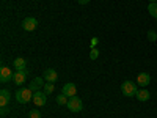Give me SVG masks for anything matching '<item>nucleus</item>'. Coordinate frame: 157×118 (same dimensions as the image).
<instances>
[{"label": "nucleus", "instance_id": "9", "mask_svg": "<svg viewBox=\"0 0 157 118\" xmlns=\"http://www.w3.org/2000/svg\"><path fill=\"white\" fill-rule=\"evenodd\" d=\"M61 93H63V95H66L68 98L77 96V87H75L74 84H66V85H63Z\"/></svg>", "mask_w": 157, "mask_h": 118}, {"label": "nucleus", "instance_id": "12", "mask_svg": "<svg viewBox=\"0 0 157 118\" xmlns=\"http://www.w3.org/2000/svg\"><path fill=\"white\" fill-rule=\"evenodd\" d=\"M10 91L8 90H2V91H0V106H2V107H6L8 106V104H10Z\"/></svg>", "mask_w": 157, "mask_h": 118}, {"label": "nucleus", "instance_id": "7", "mask_svg": "<svg viewBox=\"0 0 157 118\" xmlns=\"http://www.w3.org/2000/svg\"><path fill=\"white\" fill-rule=\"evenodd\" d=\"M27 69H19L14 73V76H13V81H14L16 85H24L25 84V79H27Z\"/></svg>", "mask_w": 157, "mask_h": 118}, {"label": "nucleus", "instance_id": "8", "mask_svg": "<svg viewBox=\"0 0 157 118\" xmlns=\"http://www.w3.org/2000/svg\"><path fill=\"white\" fill-rule=\"evenodd\" d=\"M43 77H44V81H46V82L55 84V82H57V79H58V74H57V71H55V69L49 68V69H46V71H44Z\"/></svg>", "mask_w": 157, "mask_h": 118}, {"label": "nucleus", "instance_id": "13", "mask_svg": "<svg viewBox=\"0 0 157 118\" xmlns=\"http://www.w3.org/2000/svg\"><path fill=\"white\" fill-rule=\"evenodd\" d=\"M135 98H137L140 102H145V101H148V99L151 98V95H149V91H148L146 88H141V90H138V91H137Z\"/></svg>", "mask_w": 157, "mask_h": 118}, {"label": "nucleus", "instance_id": "6", "mask_svg": "<svg viewBox=\"0 0 157 118\" xmlns=\"http://www.w3.org/2000/svg\"><path fill=\"white\" fill-rule=\"evenodd\" d=\"M13 76H14V73H13L8 66H2V68H0V82H2V84H6V82L13 81Z\"/></svg>", "mask_w": 157, "mask_h": 118}, {"label": "nucleus", "instance_id": "3", "mask_svg": "<svg viewBox=\"0 0 157 118\" xmlns=\"http://www.w3.org/2000/svg\"><path fill=\"white\" fill-rule=\"evenodd\" d=\"M66 106H68V109H69L71 112L77 113V112H80V110L83 109V102H82V99H80V98L72 96V98H69V101H68Z\"/></svg>", "mask_w": 157, "mask_h": 118}, {"label": "nucleus", "instance_id": "2", "mask_svg": "<svg viewBox=\"0 0 157 118\" xmlns=\"http://www.w3.org/2000/svg\"><path fill=\"white\" fill-rule=\"evenodd\" d=\"M121 91H123V95H124V96H127V98H134V96L137 95L138 88H137L135 82H132V81H126V82H123V85H121Z\"/></svg>", "mask_w": 157, "mask_h": 118}, {"label": "nucleus", "instance_id": "4", "mask_svg": "<svg viewBox=\"0 0 157 118\" xmlns=\"http://www.w3.org/2000/svg\"><path fill=\"white\" fill-rule=\"evenodd\" d=\"M32 101L35 102V106L43 107V106H46V102H47V95L44 93V91H35Z\"/></svg>", "mask_w": 157, "mask_h": 118}, {"label": "nucleus", "instance_id": "20", "mask_svg": "<svg viewBox=\"0 0 157 118\" xmlns=\"http://www.w3.org/2000/svg\"><path fill=\"white\" fill-rule=\"evenodd\" d=\"M30 118H41V113H39V110H32V112H30Z\"/></svg>", "mask_w": 157, "mask_h": 118}, {"label": "nucleus", "instance_id": "16", "mask_svg": "<svg viewBox=\"0 0 157 118\" xmlns=\"http://www.w3.org/2000/svg\"><path fill=\"white\" fill-rule=\"evenodd\" d=\"M148 13L152 16V18H155L157 19V2L155 3H149L148 5Z\"/></svg>", "mask_w": 157, "mask_h": 118}, {"label": "nucleus", "instance_id": "11", "mask_svg": "<svg viewBox=\"0 0 157 118\" xmlns=\"http://www.w3.org/2000/svg\"><path fill=\"white\" fill-rule=\"evenodd\" d=\"M41 87H44V77H35L29 88H30L32 91H38Z\"/></svg>", "mask_w": 157, "mask_h": 118}, {"label": "nucleus", "instance_id": "1", "mask_svg": "<svg viewBox=\"0 0 157 118\" xmlns=\"http://www.w3.org/2000/svg\"><path fill=\"white\" fill-rule=\"evenodd\" d=\"M33 91L30 90V88H19L17 91H16V99H17V102H21V104H27V102H30L32 99H33Z\"/></svg>", "mask_w": 157, "mask_h": 118}, {"label": "nucleus", "instance_id": "15", "mask_svg": "<svg viewBox=\"0 0 157 118\" xmlns=\"http://www.w3.org/2000/svg\"><path fill=\"white\" fill-rule=\"evenodd\" d=\"M55 101H57L58 106H64V104H68L69 98H68L66 95H63V93H61V95H58V96H57V99H55Z\"/></svg>", "mask_w": 157, "mask_h": 118}, {"label": "nucleus", "instance_id": "5", "mask_svg": "<svg viewBox=\"0 0 157 118\" xmlns=\"http://www.w3.org/2000/svg\"><path fill=\"white\" fill-rule=\"evenodd\" d=\"M36 27H38V21L35 18H25L22 21V29L25 32H33L36 30Z\"/></svg>", "mask_w": 157, "mask_h": 118}, {"label": "nucleus", "instance_id": "21", "mask_svg": "<svg viewBox=\"0 0 157 118\" xmlns=\"http://www.w3.org/2000/svg\"><path fill=\"white\" fill-rule=\"evenodd\" d=\"M77 2L80 3V5H86V3H90V2H91V0H77Z\"/></svg>", "mask_w": 157, "mask_h": 118}, {"label": "nucleus", "instance_id": "10", "mask_svg": "<svg viewBox=\"0 0 157 118\" xmlns=\"http://www.w3.org/2000/svg\"><path fill=\"white\" fill-rule=\"evenodd\" d=\"M149 82H151V77H149L148 73H140V74L137 76V85H140V87L145 88L146 85H149Z\"/></svg>", "mask_w": 157, "mask_h": 118}, {"label": "nucleus", "instance_id": "22", "mask_svg": "<svg viewBox=\"0 0 157 118\" xmlns=\"http://www.w3.org/2000/svg\"><path fill=\"white\" fill-rule=\"evenodd\" d=\"M96 43H98V38H93V41H91V46L94 47V46H96Z\"/></svg>", "mask_w": 157, "mask_h": 118}, {"label": "nucleus", "instance_id": "18", "mask_svg": "<svg viewBox=\"0 0 157 118\" xmlns=\"http://www.w3.org/2000/svg\"><path fill=\"white\" fill-rule=\"evenodd\" d=\"M99 57V50L96 49V47H91V50H90V58L91 60H96Z\"/></svg>", "mask_w": 157, "mask_h": 118}, {"label": "nucleus", "instance_id": "23", "mask_svg": "<svg viewBox=\"0 0 157 118\" xmlns=\"http://www.w3.org/2000/svg\"><path fill=\"white\" fill-rule=\"evenodd\" d=\"M148 2H151V3H155V2H157V0H148Z\"/></svg>", "mask_w": 157, "mask_h": 118}, {"label": "nucleus", "instance_id": "17", "mask_svg": "<svg viewBox=\"0 0 157 118\" xmlns=\"http://www.w3.org/2000/svg\"><path fill=\"white\" fill-rule=\"evenodd\" d=\"M43 88H44V93H46V95L49 96V95L52 93V91H54V88H55V85H54V84H50V82H46Z\"/></svg>", "mask_w": 157, "mask_h": 118}, {"label": "nucleus", "instance_id": "19", "mask_svg": "<svg viewBox=\"0 0 157 118\" xmlns=\"http://www.w3.org/2000/svg\"><path fill=\"white\" fill-rule=\"evenodd\" d=\"M148 39L149 41H155L157 39V32H148Z\"/></svg>", "mask_w": 157, "mask_h": 118}, {"label": "nucleus", "instance_id": "14", "mask_svg": "<svg viewBox=\"0 0 157 118\" xmlns=\"http://www.w3.org/2000/svg\"><path fill=\"white\" fill-rule=\"evenodd\" d=\"M13 65H14L16 71H19V69H25V66H27V61H25L24 58H16L14 61H13Z\"/></svg>", "mask_w": 157, "mask_h": 118}]
</instances>
